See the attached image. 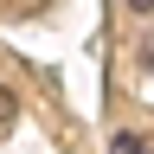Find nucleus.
Here are the masks:
<instances>
[{"mask_svg": "<svg viewBox=\"0 0 154 154\" xmlns=\"http://www.w3.org/2000/svg\"><path fill=\"white\" fill-rule=\"evenodd\" d=\"M128 13H154V0H128Z\"/></svg>", "mask_w": 154, "mask_h": 154, "instance_id": "3", "label": "nucleus"}, {"mask_svg": "<svg viewBox=\"0 0 154 154\" xmlns=\"http://www.w3.org/2000/svg\"><path fill=\"white\" fill-rule=\"evenodd\" d=\"M13 128V96H7V84H0V135Z\"/></svg>", "mask_w": 154, "mask_h": 154, "instance_id": "2", "label": "nucleus"}, {"mask_svg": "<svg viewBox=\"0 0 154 154\" xmlns=\"http://www.w3.org/2000/svg\"><path fill=\"white\" fill-rule=\"evenodd\" d=\"M109 154H148V148H141V135H135V128H122V135L109 141Z\"/></svg>", "mask_w": 154, "mask_h": 154, "instance_id": "1", "label": "nucleus"}]
</instances>
